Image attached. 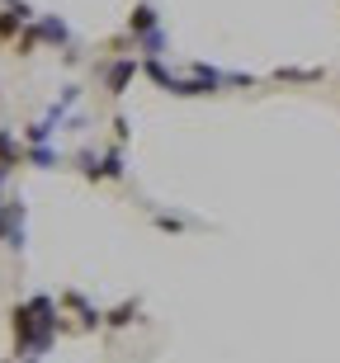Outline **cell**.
Segmentation results:
<instances>
[{
    "mask_svg": "<svg viewBox=\"0 0 340 363\" xmlns=\"http://www.w3.org/2000/svg\"><path fill=\"white\" fill-rule=\"evenodd\" d=\"M10 335H14V359H43L62 335V302L48 293H33L28 302L10 307Z\"/></svg>",
    "mask_w": 340,
    "mask_h": 363,
    "instance_id": "obj_1",
    "label": "cell"
},
{
    "mask_svg": "<svg viewBox=\"0 0 340 363\" xmlns=\"http://www.w3.org/2000/svg\"><path fill=\"white\" fill-rule=\"evenodd\" d=\"M57 302H62V330L90 335V330H99V325H104V311H99L95 302L81 293V288H67V293L57 297Z\"/></svg>",
    "mask_w": 340,
    "mask_h": 363,
    "instance_id": "obj_2",
    "label": "cell"
},
{
    "mask_svg": "<svg viewBox=\"0 0 340 363\" xmlns=\"http://www.w3.org/2000/svg\"><path fill=\"white\" fill-rule=\"evenodd\" d=\"M137 76H142V57L137 52H114L109 62H99V85H104L109 99H123Z\"/></svg>",
    "mask_w": 340,
    "mask_h": 363,
    "instance_id": "obj_3",
    "label": "cell"
},
{
    "mask_svg": "<svg viewBox=\"0 0 340 363\" xmlns=\"http://www.w3.org/2000/svg\"><path fill=\"white\" fill-rule=\"evenodd\" d=\"M33 28H38L43 48H57L62 57L76 52V33H71V24L62 19V14H33Z\"/></svg>",
    "mask_w": 340,
    "mask_h": 363,
    "instance_id": "obj_4",
    "label": "cell"
},
{
    "mask_svg": "<svg viewBox=\"0 0 340 363\" xmlns=\"http://www.w3.org/2000/svg\"><path fill=\"white\" fill-rule=\"evenodd\" d=\"M33 14L38 10H33L28 0H0V48H10V43L19 38V28H24Z\"/></svg>",
    "mask_w": 340,
    "mask_h": 363,
    "instance_id": "obj_5",
    "label": "cell"
},
{
    "mask_svg": "<svg viewBox=\"0 0 340 363\" xmlns=\"http://www.w3.org/2000/svg\"><path fill=\"white\" fill-rule=\"evenodd\" d=\"M151 28H161V10H156L151 0H137L133 10H128V33H133V43L147 38Z\"/></svg>",
    "mask_w": 340,
    "mask_h": 363,
    "instance_id": "obj_6",
    "label": "cell"
},
{
    "mask_svg": "<svg viewBox=\"0 0 340 363\" xmlns=\"http://www.w3.org/2000/svg\"><path fill=\"white\" fill-rule=\"evenodd\" d=\"M24 137H19V133H14V128H0V170H10V175H14V170H19V165H24Z\"/></svg>",
    "mask_w": 340,
    "mask_h": 363,
    "instance_id": "obj_7",
    "label": "cell"
},
{
    "mask_svg": "<svg viewBox=\"0 0 340 363\" xmlns=\"http://www.w3.org/2000/svg\"><path fill=\"white\" fill-rule=\"evenodd\" d=\"M137 321H142V297H128V302L104 311V330H128V325H137Z\"/></svg>",
    "mask_w": 340,
    "mask_h": 363,
    "instance_id": "obj_8",
    "label": "cell"
},
{
    "mask_svg": "<svg viewBox=\"0 0 340 363\" xmlns=\"http://www.w3.org/2000/svg\"><path fill=\"white\" fill-rule=\"evenodd\" d=\"M99 175H104V184H119L128 175V156H123L119 142H109V147L99 151Z\"/></svg>",
    "mask_w": 340,
    "mask_h": 363,
    "instance_id": "obj_9",
    "label": "cell"
},
{
    "mask_svg": "<svg viewBox=\"0 0 340 363\" xmlns=\"http://www.w3.org/2000/svg\"><path fill=\"white\" fill-rule=\"evenodd\" d=\"M142 76H147L156 90H165V94H170V85H175V71H170L165 57H142Z\"/></svg>",
    "mask_w": 340,
    "mask_h": 363,
    "instance_id": "obj_10",
    "label": "cell"
},
{
    "mask_svg": "<svg viewBox=\"0 0 340 363\" xmlns=\"http://www.w3.org/2000/svg\"><path fill=\"white\" fill-rule=\"evenodd\" d=\"M57 123H62V118H53V113H43V118L24 123V133H19V137H24L28 147H43V142H53V137H57Z\"/></svg>",
    "mask_w": 340,
    "mask_h": 363,
    "instance_id": "obj_11",
    "label": "cell"
},
{
    "mask_svg": "<svg viewBox=\"0 0 340 363\" xmlns=\"http://www.w3.org/2000/svg\"><path fill=\"white\" fill-rule=\"evenodd\" d=\"M322 76H327L322 67H279L270 81H279V85H317Z\"/></svg>",
    "mask_w": 340,
    "mask_h": 363,
    "instance_id": "obj_12",
    "label": "cell"
},
{
    "mask_svg": "<svg viewBox=\"0 0 340 363\" xmlns=\"http://www.w3.org/2000/svg\"><path fill=\"white\" fill-rule=\"evenodd\" d=\"M24 147H28V142H24ZM24 165H33V170H57V165H62V156H57L53 142H43V147H28L24 151Z\"/></svg>",
    "mask_w": 340,
    "mask_h": 363,
    "instance_id": "obj_13",
    "label": "cell"
},
{
    "mask_svg": "<svg viewBox=\"0 0 340 363\" xmlns=\"http://www.w3.org/2000/svg\"><path fill=\"white\" fill-rule=\"evenodd\" d=\"M137 57H170V33L151 28L147 38H137Z\"/></svg>",
    "mask_w": 340,
    "mask_h": 363,
    "instance_id": "obj_14",
    "label": "cell"
},
{
    "mask_svg": "<svg viewBox=\"0 0 340 363\" xmlns=\"http://www.w3.org/2000/svg\"><path fill=\"white\" fill-rule=\"evenodd\" d=\"M71 165L85 175V184H104V175H99V151H76Z\"/></svg>",
    "mask_w": 340,
    "mask_h": 363,
    "instance_id": "obj_15",
    "label": "cell"
},
{
    "mask_svg": "<svg viewBox=\"0 0 340 363\" xmlns=\"http://www.w3.org/2000/svg\"><path fill=\"white\" fill-rule=\"evenodd\" d=\"M114 142H119V147H128V137H133V123H128V113H114Z\"/></svg>",
    "mask_w": 340,
    "mask_h": 363,
    "instance_id": "obj_16",
    "label": "cell"
},
{
    "mask_svg": "<svg viewBox=\"0 0 340 363\" xmlns=\"http://www.w3.org/2000/svg\"><path fill=\"white\" fill-rule=\"evenodd\" d=\"M151 222H156V227H161V231H170V236H180V231L190 227L185 217H170V213H156V217H151Z\"/></svg>",
    "mask_w": 340,
    "mask_h": 363,
    "instance_id": "obj_17",
    "label": "cell"
},
{
    "mask_svg": "<svg viewBox=\"0 0 340 363\" xmlns=\"http://www.w3.org/2000/svg\"><path fill=\"white\" fill-rule=\"evenodd\" d=\"M5 236H10V208H5V199H0V245H5Z\"/></svg>",
    "mask_w": 340,
    "mask_h": 363,
    "instance_id": "obj_18",
    "label": "cell"
},
{
    "mask_svg": "<svg viewBox=\"0 0 340 363\" xmlns=\"http://www.w3.org/2000/svg\"><path fill=\"white\" fill-rule=\"evenodd\" d=\"M5 184H10V170H0V199H5Z\"/></svg>",
    "mask_w": 340,
    "mask_h": 363,
    "instance_id": "obj_19",
    "label": "cell"
},
{
    "mask_svg": "<svg viewBox=\"0 0 340 363\" xmlns=\"http://www.w3.org/2000/svg\"><path fill=\"white\" fill-rule=\"evenodd\" d=\"M0 363H14V359H0Z\"/></svg>",
    "mask_w": 340,
    "mask_h": 363,
    "instance_id": "obj_20",
    "label": "cell"
}]
</instances>
